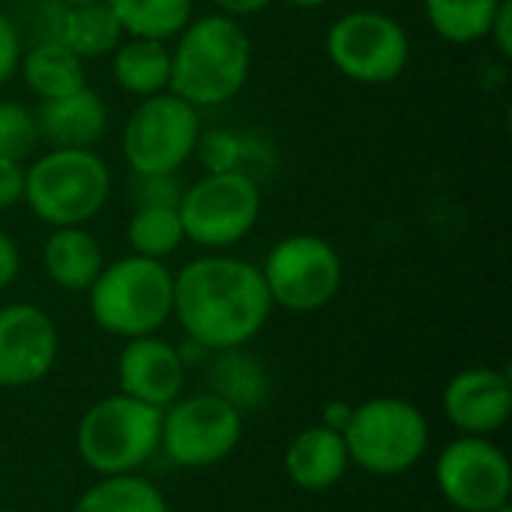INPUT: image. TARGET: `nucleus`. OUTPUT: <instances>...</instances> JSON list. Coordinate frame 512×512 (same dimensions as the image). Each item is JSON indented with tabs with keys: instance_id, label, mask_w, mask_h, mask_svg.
Segmentation results:
<instances>
[{
	"instance_id": "nucleus-1",
	"label": "nucleus",
	"mask_w": 512,
	"mask_h": 512,
	"mask_svg": "<svg viewBox=\"0 0 512 512\" xmlns=\"http://www.w3.org/2000/svg\"><path fill=\"white\" fill-rule=\"evenodd\" d=\"M273 300L261 267L228 255L204 252L174 273V312L180 330L201 351H234L249 345L270 321Z\"/></svg>"
},
{
	"instance_id": "nucleus-2",
	"label": "nucleus",
	"mask_w": 512,
	"mask_h": 512,
	"mask_svg": "<svg viewBox=\"0 0 512 512\" xmlns=\"http://www.w3.org/2000/svg\"><path fill=\"white\" fill-rule=\"evenodd\" d=\"M252 75V36L222 12L195 15L171 42L168 90L198 111L237 99Z\"/></svg>"
},
{
	"instance_id": "nucleus-3",
	"label": "nucleus",
	"mask_w": 512,
	"mask_h": 512,
	"mask_svg": "<svg viewBox=\"0 0 512 512\" xmlns=\"http://www.w3.org/2000/svg\"><path fill=\"white\" fill-rule=\"evenodd\" d=\"M87 309L102 333L123 342L159 333L174 312V270L165 261L132 252L105 261L87 288Z\"/></svg>"
},
{
	"instance_id": "nucleus-4",
	"label": "nucleus",
	"mask_w": 512,
	"mask_h": 512,
	"mask_svg": "<svg viewBox=\"0 0 512 512\" xmlns=\"http://www.w3.org/2000/svg\"><path fill=\"white\" fill-rule=\"evenodd\" d=\"M111 186L108 162L87 147H48L24 168V204L48 228L93 222Z\"/></svg>"
},
{
	"instance_id": "nucleus-5",
	"label": "nucleus",
	"mask_w": 512,
	"mask_h": 512,
	"mask_svg": "<svg viewBox=\"0 0 512 512\" xmlns=\"http://www.w3.org/2000/svg\"><path fill=\"white\" fill-rule=\"evenodd\" d=\"M354 468L375 477H402L429 450L426 414L402 396H375L351 408L342 429Z\"/></svg>"
},
{
	"instance_id": "nucleus-6",
	"label": "nucleus",
	"mask_w": 512,
	"mask_h": 512,
	"mask_svg": "<svg viewBox=\"0 0 512 512\" xmlns=\"http://www.w3.org/2000/svg\"><path fill=\"white\" fill-rule=\"evenodd\" d=\"M162 411L123 393L93 402L75 432L81 462L96 477L135 474L159 453Z\"/></svg>"
},
{
	"instance_id": "nucleus-7",
	"label": "nucleus",
	"mask_w": 512,
	"mask_h": 512,
	"mask_svg": "<svg viewBox=\"0 0 512 512\" xmlns=\"http://www.w3.org/2000/svg\"><path fill=\"white\" fill-rule=\"evenodd\" d=\"M177 210L186 243L204 252H228L255 231L264 198L249 171H204L186 183Z\"/></svg>"
},
{
	"instance_id": "nucleus-8",
	"label": "nucleus",
	"mask_w": 512,
	"mask_h": 512,
	"mask_svg": "<svg viewBox=\"0 0 512 512\" xmlns=\"http://www.w3.org/2000/svg\"><path fill=\"white\" fill-rule=\"evenodd\" d=\"M330 66L363 87H384L405 75L411 36L405 24L384 9H348L324 36Z\"/></svg>"
},
{
	"instance_id": "nucleus-9",
	"label": "nucleus",
	"mask_w": 512,
	"mask_h": 512,
	"mask_svg": "<svg viewBox=\"0 0 512 512\" xmlns=\"http://www.w3.org/2000/svg\"><path fill=\"white\" fill-rule=\"evenodd\" d=\"M201 111L171 90L138 99L120 135V153L129 174H180L198 150Z\"/></svg>"
},
{
	"instance_id": "nucleus-10",
	"label": "nucleus",
	"mask_w": 512,
	"mask_h": 512,
	"mask_svg": "<svg viewBox=\"0 0 512 512\" xmlns=\"http://www.w3.org/2000/svg\"><path fill=\"white\" fill-rule=\"evenodd\" d=\"M261 276L273 309L312 315L327 309L345 282L339 249L318 234H288L267 252Z\"/></svg>"
},
{
	"instance_id": "nucleus-11",
	"label": "nucleus",
	"mask_w": 512,
	"mask_h": 512,
	"mask_svg": "<svg viewBox=\"0 0 512 512\" xmlns=\"http://www.w3.org/2000/svg\"><path fill=\"white\" fill-rule=\"evenodd\" d=\"M243 438V411L207 390L180 396L162 411L159 450L180 468H213L225 462Z\"/></svg>"
},
{
	"instance_id": "nucleus-12",
	"label": "nucleus",
	"mask_w": 512,
	"mask_h": 512,
	"mask_svg": "<svg viewBox=\"0 0 512 512\" xmlns=\"http://www.w3.org/2000/svg\"><path fill=\"white\" fill-rule=\"evenodd\" d=\"M441 498L459 512H495L510 507L512 468L492 438L459 435L435 462Z\"/></svg>"
},
{
	"instance_id": "nucleus-13",
	"label": "nucleus",
	"mask_w": 512,
	"mask_h": 512,
	"mask_svg": "<svg viewBox=\"0 0 512 512\" xmlns=\"http://www.w3.org/2000/svg\"><path fill=\"white\" fill-rule=\"evenodd\" d=\"M60 357L54 318L36 303L0 306V390H21L45 381Z\"/></svg>"
},
{
	"instance_id": "nucleus-14",
	"label": "nucleus",
	"mask_w": 512,
	"mask_h": 512,
	"mask_svg": "<svg viewBox=\"0 0 512 512\" xmlns=\"http://www.w3.org/2000/svg\"><path fill=\"white\" fill-rule=\"evenodd\" d=\"M441 405L459 435L492 438L510 423V372L495 366H468L447 381Z\"/></svg>"
},
{
	"instance_id": "nucleus-15",
	"label": "nucleus",
	"mask_w": 512,
	"mask_h": 512,
	"mask_svg": "<svg viewBox=\"0 0 512 512\" xmlns=\"http://www.w3.org/2000/svg\"><path fill=\"white\" fill-rule=\"evenodd\" d=\"M117 384L123 396L165 411L171 402L183 396V351L159 333L126 339V345L117 354Z\"/></svg>"
},
{
	"instance_id": "nucleus-16",
	"label": "nucleus",
	"mask_w": 512,
	"mask_h": 512,
	"mask_svg": "<svg viewBox=\"0 0 512 512\" xmlns=\"http://www.w3.org/2000/svg\"><path fill=\"white\" fill-rule=\"evenodd\" d=\"M282 468H285V477L297 489H303L309 495L330 492L333 486H339L345 480V474L351 468L342 432H336L324 423L303 429L285 447Z\"/></svg>"
},
{
	"instance_id": "nucleus-17",
	"label": "nucleus",
	"mask_w": 512,
	"mask_h": 512,
	"mask_svg": "<svg viewBox=\"0 0 512 512\" xmlns=\"http://www.w3.org/2000/svg\"><path fill=\"white\" fill-rule=\"evenodd\" d=\"M39 141H48L51 147H87L96 150V144L108 132V105L90 84L39 102L36 111Z\"/></svg>"
},
{
	"instance_id": "nucleus-18",
	"label": "nucleus",
	"mask_w": 512,
	"mask_h": 512,
	"mask_svg": "<svg viewBox=\"0 0 512 512\" xmlns=\"http://www.w3.org/2000/svg\"><path fill=\"white\" fill-rule=\"evenodd\" d=\"M39 258L48 282L69 294H87V288L105 267L102 243L96 240V234L87 231V225L51 228Z\"/></svg>"
},
{
	"instance_id": "nucleus-19",
	"label": "nucleus",
	"mask_w": 512,
	"mask_h": 512,
	"mask_svg": "<svg viewBox=\"0 0 512 512\" xmlns=\"http://www.w3.org/2000/svg\"><path fill=\"white\" fill-rule=\"evenodd\" d=\"M48 36L60 39L75 57L87 63V60L111 57V51L123 42L126 33L117 15L111 12V6L105 0H96L84 6H57V18Z\"/></svg>"
},
{
	"instance_id": "nucleus-20",
	"label": "nucleus",
	"mask_w": 512,
	"mask_h": 512,
	"mask_svg": "<svg viewBox=\"0 0 512 512\" xmlns=\"http://www.w3.org/2000/svg\"><path fill=\"white\" fill-rule=\"evenodd\" d=\"M18 75L24 81V87L39 99H57L66 96L78 87L87 84V72H84V60L75 57L60 39L54 36H42L36 39L30 48L21 51V63H18Z\"/></svg>"
},
{
	"instance_id": "nucleus-21",
	"label": "nucleus",
	"mask_w": 512,
	"mask_h": 512,
	"mask_svg": "<svg viewBox=\"0 0 512 512\" xmlns=\"http://www.w3.org/2000/svg\"><path fill=\"white\" fill-rule=\"evenodd\" d=\"M111 78L132 99L165 93L171 81V42L123 36L111 51Z\"/></svg>"
},
{
	"instance_id": "nucleus-22",
	"label": "nucleus",
	"mask_w": 512,
	"mask_h": 512,
	"mask_svg": "<svg viewBox=\"0 0 512 512\" xmlns=\"http://www.w3.org/2000/svg\"><path fill=\"white\" fill-rule=\"evenodd\" d=\"M126 36L174 42L195 18V0H105Z\"/></svg>"
},
{
	"instance_id": "nucleus-23",
	"label": "nucleus",
	"mask_w": 512,
	"mask_h": 512,
	"mask_svg": "<svg viewBox=\"0 0 512 512\" xmlns=\"http://www.w3.org/2000/svg\"><path fill=\"white\" fill-rule=\"evenodd\" d=\"M72 512H171V507L159 486L135 471L99 477L90 489L81 492Z\"/></svg>"
},
{
	"instance_id": "nucleus-24",
	"label": "nucleus",
	"mask_w": 512,
	"mask_h": 512,
	"mask_svg": "<svg viewBox=\"0 0 512 512\" xmlns=\"http://www.w3.org/2000/svg\"><path fill=\"white\" fill-rule=\"evenodd\" d=\"M504 0H423L426 24L450 45H474L489 36L492 18Z\"/></svg>"
},
{
	"instance_id": "nucleus-25",
	"label": "nucleus",
	"mask_w": 512,
	"mask_h": 512,
	"mask_svg": "<svg viewBox=\"0 0 512 512\" xmlns=\"http://www.w3.org/2000/svg\"><path fill=\"white\" fill-rule=\"evenodd\" d=\"M126 243L132 255L168 261L183 243V222L177 207H135L126 222Z\"/></svg>"
},
{
	"instance_id": "nucleus-26",
	"label": "nucleus",
	"mask_w": 512,
	"mask_h": 512,
	"mask_svg": "<svg viewBox=\"0 0 512 512\" xmlns=\"http://www.w3.org/2000/svg\"><path fill=\"white\" fill-rule=\"evenodd\" d=\"M219 396H225L228 402H234L240 411L246 402H261L264 393V369L240 354V348L234 351H219V363H216V390Z\"/></svg>"
},
{
	"instance_id": "nucleus-27",
	"label": "nucleus",
	"mask_w": 512,
	"mask_h": 512,
	"mask_svg": "<svg viewBox=\"0 0 512 512\" xmlns=\"http://www.w3.org/2000/svg\"><path fill=\"white\" fill-rule=\"evenodd\" d=\"M39 144L36 111L18 99H0V156L27 162Z\"/></svg>"
},
{
	"instance_id": "nucleus-28",
	"label": "nucleus",
	"mask_w": 512,
	"mask_h": 512,
	"mask_svg": "<svg viewBox=\"0 0 512 512\" xmlns=\"http://www.w3.org/2000/svg\"><path fill=\"white\" fill-rule=\"evenodd\" d=\"M195 156L201 159L204 171H249L246 162L255 159L249 138L231 129H204Z\"/></svg>"
},
{
	"instance_id": "nucleus-29",
	"label": "nucleus",
	"mask_w": 512,
	"mask_h": 512,
	"mask_svg": "<svg viewBox=\"0 0 512 512\" xmlns=\"http://www.w3.org/2000/svg\"><path fill=\"white\" fill-rule=\"evenodd\" d=\"M183 189L180 174H129V198L135 207H177Z\"/></svg>"
},
{
	"instance_id": "nucleus-30",
	"label": "nucleus",
	"mask_w": 512,
	"mask_h": 512,
	"mask_svg": "<svg viewBox=\"0 0 512 512\" xmlns=\"http://www.w3.org/2000/svg\"><path fill=\"white\" fill-rule=\"evenodd\" d=\"M21 51H24V39L15 21L0 9V87H6L18 75Z\"/></svg>"
},
{
	"instance_id": "nucleus-31",
	"label": "nucleus",
	"mask_w": 512,
	"mask_h": 512,
	"mask_svg": "<svg viewBox=\"0 0 512 512\" xmlns=\"http://www.w3.org/2000/svg\"><path fill=\"white\" fill-rule=\"evenodd\" d=\"M24 168L27 162L0 156V213L24 204Z\"/></svg>"
},
{
	"instance_id": "nucleus-32",
	"label": "nucleus",
	"mask_w": 512,
	"mask_h": 512,
	"mask_svg": "<svg viewBox=\"0 0 512 512\" xmlns=\"http://www.w3.org/2000/svg\"><path fill=\"white\" fill-rule=\"evenodd\" d=\"M495 51L504 57V60H512V0H504L492 18V27H489V36H486Z\"/></svg>"
},
{
	"instance_id": "nucleus-33",
	"label": "nucleus",
	"mask_w": 512,
	"mask_h": 512,
	"mask_svg": "<svg viewBox=\"0 0 512 512\" xmlns=\"http://www.w3.org/2000/svg\"><path fill=\"white\" fill-rule=\"evenodd\" d=\"M21 273V246L18 240L0 228V294L18 279Z\"/></svg>"
},
{
	"instance_id": "nucleus-34",
	"label": "nucleus",
	"mask_w": 512,
	"mask_h": 512,
	"mask_svg": "<svg viewBox=\"0 0 512 512\" xmlns=\"http://www.w3.org/2000/svg\"><path fill=\"white\" fill-rule=\"evenodd\" d=\"M210 3H213V12H222V15L237 18V21L252 18V15L273 6V0H210Z\"/></svg>"
},
{
	"instance_id": "nucleus-35",
	"label": "nucleus",
	"mask_w": 512,
	"mask_h": 512,
	"mask_svg": "<svg viewBox=\"0 0 512 512\" xmlns=\"http://www.w3.org/2000/svg\"><path fill=\"white\" fill-rule=\"evenodd\" d=\"M321 417H324V420H321L324 426H330V429L342 432V429H345V423H348V417H351V405H345V402H330V405H324Z\"/></svg>"
},
{
	"instance_id": "nucleus-36",
	"label": "nucleus",
	"mask_w": 512,
	"mask_h": 512,
	"mask_svg": "<svg viewBox=\"0 0 512 512\" xmlns=\"http://www.w3.org/2000/svg\"><path fill=\"white\" fill-rule=\"evenodd\" d=\"M285 3H291V6H297V9H321V6H327V3H333V0H285Z\"/></svg>"
},
{
	"instance_id": "nucleus-37",
	"label": "nucleus",
	"mask_w": 512,
	"mask_h": 512,
	"mask_svg": "<svg viewBox=\"0 0 512 512\" xmlns=\"http://www.w3.org/2000/svg\"><path fill=\"white\" fill-rule=\"evenodd\" d=\"M57 6H84V3H96V0H51Z\"/></svg>"
},
{
	"instance_id": "nucleus-38",
	"label": "nucleus",
	"mask_w": 512,
	"mask_h": 512,
	"mask_svg": "<svg viewBox=\"0 0 512 512\" xmlns=\"http://www.w3.org/2000/svg\"><path fill=\"white\" fill-rule=\"evenodd\" d=\"M495 512H512V510H510V507H504V510H495Z\"/></svg>"
},
{
	"instance_id": "nucleus-39",
	"label": "nucleus",
	"mask_w": 512,
	"mask_h": 512,
	"mask_svg": "<svg viewBox=\"0 0 512 512\" xmlns=\"http://www.w3.org/2000/svg\"><path fill=\"white\" fill-rule=\"evenodd\" d=\"M0 512H24V510H0Z\"/></svg>"
}]
</instances>
